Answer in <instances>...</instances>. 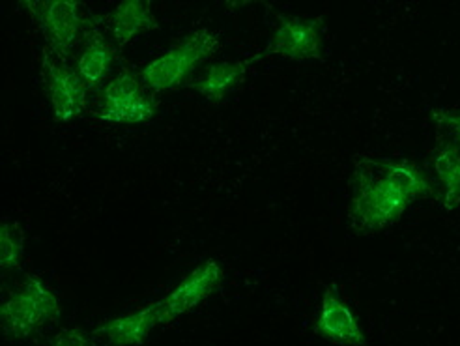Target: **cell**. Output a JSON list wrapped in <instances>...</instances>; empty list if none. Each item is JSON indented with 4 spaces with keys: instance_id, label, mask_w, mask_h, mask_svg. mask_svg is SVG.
I'll return each instance as SVG.
<instances>
[{
    "instance_id": "cell-1",
    "label": "cell",
    "mask_w": 460,
    "mask_h": 346,
    "mask_svg": "<svg viewBox=\"0 0 460 346\" xmlns=\"http://www.w3.org/2000/svg\"><path fill=\"white\" fill-rule=\"evenodd\" d=\"M219 48V36L208 29H199L188 34L165 55L143 67L141 81L146 88L161 92L186 81L193 69L210 58Z\"/></svg>"
},
{
    "instance_id": "cell-2",
    "label": "cell",
    "mask_w": 460,
    "mask_h": 346,
    "mask_svg": "<svg viewBox=\"0 0 460 346\" xmlns=\"http://www.w3.org/2000/svg\"><path fill=\"white\" fill-rule=\"evenodd\" d=\"M3 330L8 339H25L58 320V297L36 277L29 275L3 304Z\"/></svg>"
},
{
    "instance_id": "cell-3",
    "label": "cell",
    "mask_w": 460,
    "mask_h": 346,
    "mask_svg": "<svg viewBox=\"0 0 460 346\" xmlns=\"http://www.w3.org/2000/svg\"><path fill=\"white\" fill-rule=\"evenodd\" d=\"M410 202L401 195L387 190L361 161L352 176V200H350V223L358 233H375L391 223H395L406 210Z\"/></svg>"
},
{
    "instance_id": "cell-4",
    "label": "cell",
    "mask_w": 460,
    "mask_h": 346,
    "mask_svg": "<svg viewBox=\"0 0 460 346\" xmlns=\"http://www.w3.org/2000/svg\"><path fill=\"white\" fill-rule=\"evenodd\" d=\"M25 8L38 22L45 40H48V48L62 58L70 57L75 45L90 31V21L81 13L79 3H70V0L38 3V0H29Z\"/></svg>"
},
{
    "instance_id": "cell-5",
    "label": "cell",
    "mask_w": 460,
    "mask_h": 346,
    "mask_svg": "<svg viewBox=\"0 0 460 346\" xmlns=\"http://www.w3.org/2000/svg\"><path fill=\"white\" fill-rule=\"evenodd\" d=\"M43 79L48 86L53 114L58 122L77 119L86 107V83L77 69L49 48L43 49Z\"/></svg>"
},
{
    "instance_id": "cell-6",
    "label": "cell",
    "mask_w": 460,
    "mask_h": 346,
    "mask_svg": "<svg viewBox=\"0 0 460 346\" xmlns=\"http://www.w3.org/2000/svg\"><path fill=\"white\" fill-rule=\"evenodd\" d=\"M324 32L320 17H281L268 43V53L290 60H322Z\"/></svg>"
},
{
    "instance_id": "cell-7",
    "label": "cell",
    "mask_w": 460,
    "mask_h": 346,
    "mask_svg": "<svg viewBox=\"0 0 460 346\" xmlns=\"http://www.w3.org/2000/svg\"><path fill=\"white\" fill-rule=\"evenodd\" d=\"M223 281V271L216 261H206L197 266L181 283L159 304V324H167L176 316L191 311L202 299L210 297Z\"/></svg>"
},
{
    "instance_id": "cell-8",
    "label": "cell",
    "mask_w": 460,
    "mask_h": 346,
    "mask_svg": "<svg viewBox=\"0 0 460 346\" xmlns=\"http://www.w3.org/2000/svg\"><path fill=\"white\" fill-rule=\"evenodd\" d=\"M361 165L369 171L380 183L394 193L401 195L408 202L429 197L434 193L429 178L410 161H389V159H359Z\"/></svg>"
},
{
    "instance_id": "cell-9",
    "label": "cell",
    "mask_w": 460,
    "mask_h": 346,
    "mask_svg": "<svg viewBox=\"0 0 460 346\" xmlns=\"http://www.w3.org/2000/svg\"><path fill=\"white\" fill-rule=\"evenodd\" d=\"M316 333L328 341L347 344V346H365V335L358 324V320L350 309L342 304L337 285H330L322 297V309L316 320Z\"/></svg>"
},
{
    "instance_id": "cell-10",
    "label": "cell",
    "mask_w": 460,
    "mask_h": 346,
    "mask_svg": "<svg viewBox=\"0 0 460 346\" xmlns=\"http://www.w3.org/2000/svg\"><path fill=\"white\" fill-rule=\"evenodd\" d=\"M159 324V304L111 318L94 330L96 339L112 346H141L154 326Z\"/></svg>"
},
{
    "instance_id": "cell-11",
    "label": "cell",
    "mask_w": 460,
    "mask_h": 346,
    "mask_svg": "<svg viewBox=\"0 0 460 346\" xmlns=\"http://www.w3.org/2000/svg\"><path fill=\"white\" fill-rule=\"evenodd\" d=\"M107 21L111 41L117 48H124L137 34L146 32L155 25L152 6L150 3H143V0H126V3L111 12Z\"/></svg>"
},
{
    "instance_id": "cell-12",
    "label": "cell",
    "mask_w": 460,
    "mask_h": 346,
    "mask_svg": "<svg viewBox=\"0 0 460 346\" xmlns=\"http://www.w3.org/2000/svg\"><path fill=\"white\" fill-rule=\"evenodd\" d=\"M259 60V57L251 58V60H242V62H223V64H214L208 69H206L204 75L190 81L188 86L195 90L197 94L202 98L210 100V102H219L223 100L230 90H233L238 83L243 81L249 66Z\"/></svg>"
},
{
    "instance_id": "cell-13",
    "label": "cell",
    "mask_w": 460,
    "mask_h": 346,
    "mask_svg": "<svg viewBox=\"0 0 460 346\" xmlns=\"http://www.w3.org/2000/svg\"><path fill=\"white\" fill-rule=\"evenodd\" d=\"M117 45L109 41L100 31L92 29L88 45L77 62V72L88 88L96 86L109 75L112 64L117 62Z\"/></svg>"
},
{
    "instance_id": "cell-14",
    "label": "cell",
    "mask_w": 460,
    "mask_h": 346,
    "mask_svg": "<svg viewBox=\"0 0 460 346\" xmlns=\"http://www.w3.org/2000/svg\"><path fill=\"white\" fill-rule=\"evenodd\" d=\"M434 171L442 183V202L446 210L460 206V150L451 143L438 141L434 155Z\"/></svg>"
},
{
    "instance_id": "cell-15",
    "label": "cell",
    "mask_w": 460,
    "mask_h": 346,
    "mask_svg": "<svg viewBox=\"0 0 460 346\" xmlns=\"http://www.w3.org/2000/svg\"><path fill=\"white\" fill-rule=\"evenodd\" d=\"M145 83L141 81V75H135L131 72H122L119 77H114L103 94V111H114L120 109L135 100L145 96L143 92Z\"/></svg>"
},
{
    "instance_id": "cell-16",
    "label": "cell",
    "mask_w": 460,
    "mask_h": 346,
    "mask_svg": "<svg viewBox=\"0 0 460 346\" xmlns=\"http://www.w3.org/2000/svg\"><path fill=\"white\" fill-rule=\"evenodd\" d=\"M25 253V230L15 221H4L0 226V264L4 271L17 270Z\"/></svg>"
},
{
    "instance_id": "cell-17",
    "label": "cell",
    "mask_w": 460,
    "mask_h": 346,
    "mask_svg": "<svg viewBox=\"0 0 460 346\" xmlns=\"http://www.w3.org/2000/svg\"><path fill=\"white\" fill-rule=\"evenodd\" d=\"M157 111V100L154 96H143L120 109L102 111L100 119L111 124H141L150 120Z\"/></svg>"
},
{
    "instance_id": "cell-18",
    "label": "cell",
    "mask_w": 460,
    "mask_h": 346,
    "mask_svg": "<svg viewBox=\"0 0 460 346\" xmlns=\"http://www.w3.org/2000/svg\"><path fill=\"white\" fill-rule=\"evenodd\" d=\"M436 141L451 143L460 150V111H436Z\"/></svg>"
},
{
    "instance_id": "cell-19",
    "label": "cell",
    "mask_w": 460,
    "mask_h": 346,
    "mask_svg": "<svg viewBox=\"0 0 460 346\" xmlns=\"http://www.w3.org/2000/svg\"><path fill=\"white\" fill-rule=\"evenodd\" d=\"M94 335H86L83 330L79 328H72V330H62L60 333H57L55 337H51L43 346H100Z\"/></svg>"
}]
</instances>
